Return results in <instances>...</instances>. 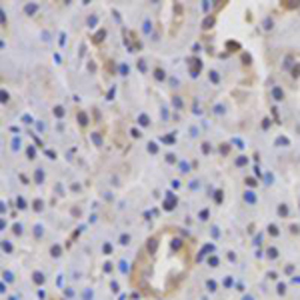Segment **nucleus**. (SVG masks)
<instances>
[{
  "label": "nucleus",
  "mask_w": 300,
  "mask_h": 300,
  "mask_svg": "<svg viewBox=\"0 0 300 300\" xmlns=\"http://www.w3.org/2000/svg\"><path fill=\"white\" fill-rule=\"evenodd\" d=\"M78 122H80V126H86L88 124V116L84 112H78Z\"/></svg>",
  "instance_id": "nucleus-1"
},
{
  "label": "nucleus",
  "mask_w": 300,
  "mask_h": 300,
  "mask_svg": "<svg viewBox=\"0 0 300 300\" xmlns=\"http://www.w3.org/2000/svg\"><path fill=\"white\" fill-rule=\"evenodd\" d=\"M272 96H274V100H282V98H284V92H282L280 88H274V90H272Z\"/></svg>",
  "instance_id": "nucleus-2"
},
{
  "label": "nucleus",
  "mask_w": 300,
  "mask_h": 300,
  "mask_svg": "<svg viewBox=\"0 0 300 300\" xmlns=\"http://www.w3.org/2000/svg\"><path fill=\"white\" fill-rule=\"evenodd\" d=\"M244 200H246V202H250V204H254V202H256L254 192H246V194H244Z\"/></svg>",
  "instance_id": "nucleus-3"
},
{
  "label": "nucleus",
  "mask_w": 300,
  "mask_h": 300,
  "mask_svg": "<svg viewBox=\"0 0 300 300\" xmlns=\"http://www.w3.org/2000/svg\"><path fill=\"white\" fill-rule=\"evenodd\" d=\"M24 10H26L28 14H32V12H36V10H38V4H28V6L24 8Z\"/></svg>",
  "instance_id": "nucleus-4"
},
{
  "label": "nucleus",
  "mask_w": 300,
  "mask_h": 300,
  "mask_svg": "<svg viewBox=\"0 0 300 300\" xmlns=\"http://www.w3.org/2000/svg\"><path fill=\"white\" fill-rule=\"evenodd\" d=\"M104 36H106V30H100V32L96 34V38H94V40H96V42H100V40L104 38Z\"/></svg>",
  "instance_id": "nucleus-5"
},
{
  "label": "nucleus",
  "mask_w": 300,
  "mask_h": 300,
  "mask_svg": "<svg viewBox=\"0 0 300 300\" xmlns=\"http://www.w3.org/2000/svg\"><path fill=\"white\" fill-rule=\"evenodd\" d=\"M54 114H56L58 118H60V116H64V110H62V106H56V108H54Z\"/></svg>",
  "instance_id": "nucleus-6"
},
{
  "label": "nucleus",
  "mask_w": 300,
  "mask_h": 300,
  "mask_svg": "<svg viewBox=\"0 0 300 300\" xmlns=\"http://www.w3.org/2000/svg\"><path fill=\"white\" fill-rule=\"evenodd\" d=\"M44 180V172L42 170H36V182H42Z\"/></svg>",
  "instance_id": "nucleus-7"
},
{
  "label": "nucleus",
  "mask_w": 300,
  "mask_h": 300,
  "mask_svg": "<svg viewBox=\"0 0 300 300\" xmlns=\"http://www.w3.org/2000/svg\"><path fill=\"white\" fill-rule=\"evenodd\" d=\"M210 80H212L214 84H218V80H220V76H218V74H216V72H210Z\"/></svg>",
  "instance_id": "nucleus-8"
},
{
  "label": "nucleus",
  "mask_w": 300,
  "mask_h": 300,
  "mask_svg": "<svg viewBox=\"0 0 300 300\" xmlns=\"http://www.w3.org/2000/svg\"><path fill=\"white\" fill-rule=\"evenodd\" d=\"M278 212L282 214V216H286V214H288V208L284 206V204H282V206H278Z\"/></svg>",
  "instance_id": "nucleus-9"
},
{
  "label": "nucleus",
  "mask_w": 300,
  "mask_h": 300,
  "mask_svg": "<svg viewBox=\"0 0 300 300\" xmlns=\"http://www.w3.org/2000/svg\"><path fill=\"white\" fill-rule=\"evenodd\" d=\"M246 162H248V160L244 158V156H240V158L236 160V164H238V166H244V164H246Z\"/></svg>",
  "instance_id": "nucleus-10"
},
{
  "label": "nucleus",
  "mask_w": 300,
  "mask_h": 300,
  "mask_svg": "<svg viewBox=\"0 0 300 300\" xmlns=\"http://www.w3.org/2000/svg\"><path fill=\"white\" fill-rule=\"evenodd\" d=\"M214 24V18H208V20H204V28H210Z\"/></svg>",
  "instance_id": "nucleus-11"
},
{
  "label": "nucleus",
  "mask_w": 300,
  "mask_h": 300,
  "mask_svg": "<svg viewBox=\"0 0 300 300\" xmlns=\"http://www.w3.org/2000/svg\"><path fill=\"white\" fill-rule=\"evenodd\" d=\"M156 78H158V80H162V78H164V72H162L160 68H158V70H156Z\"/></svg>",
  "instance_id": "nucleus-12"
},
{
  "label": "nucleus",
  "mask_w": 300,
  "mask_h": 300,
  "mask_svg": "<svg viewBox=\"0 0 300 300\" xmlns=\"http://www.w3.org/2000/svg\"><path fill=\"white\" fill-rule=\"evenodd\" d=\"M276 142H278V144H288V138H284V136H282V138H278Z\"/></svg>",
  "instance_id": "nucleus-13"
},
{
  "label": "nucleus",
  "mask_w": 300,
  "mask_h": 300,
  "mask_svg": "<svg viewBox=\"0 0 300 300\" xmlns=\"http://www.w3.org/2000/svg\"><path fill=\"white\" fill-rule=\"evenodd\" d=\"M148 150H150V152H156L158 148H156V144H148Z\"/></svg>",
  "instance_id": "nucleus-14"
},
{
  "label": "nucleus",
  "mask_w": 300,
  "mask_h": 300,
  "mask_svg": "<svg viewBox=\"0 0 300 300\" xmlns=\"http://www.w3.org/2000/svg\"><path fill=\"white\" fill-rule=\"evenodd\" d=\"M18 206H20V208H26V202H24L22 198H18Z\"/></svg>",
  "instance_id": "nucleus-15"
},
{
  "label": "nucleus",
  "mask_w": 300,
  "mask_h": 300,
  "mask_svg": "<svg viewBox=\"0 0 300 300\" xmlns=\"http://www.w3.org/2000/svg\"><path fill=\"white\" fill-rule=\"evenodd\" d=\"M34 208H36V210H40V208H42V202H40V200H36V202H34Z\"/></svg>",
  "instance_id": "nucleus-16"
},
{
  "label": "nucleus",
  "mask_w": 300,
  "mask_h": 300,
  "mask_svg": "<svg viewBox=\"0 0 300 300\" xmlns=\"http://www.w3.org/2000/svg\"><path fill=\"white\" fill-rule=\"evenodd\" d=\"M214 112H224V108H222V106L218 104V106H214Z\"/></svg>",
  "instance_id": "nucleus-17"
},
{
  "label": "nucleus",
  "mask_w": 300,
  "mask_h": 300,
  "mask_svg": "<svg viewBox=\"0 0 300 300\" xmlns=\"http://www.w3.org/2000/svg\"><path fill=\"white\" fill-rule=\"evenodd\" d=\"M92 138H94V142H96V144H100V136H98V134H92Z\"/></svg>",
  "instance_id": "nucleus-18"
}]
</instances>
